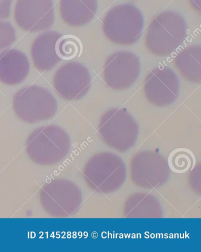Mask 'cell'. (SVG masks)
Returning a JSON list of instances; mask_svg holds the SVG:
<instances>
[{
    "mask_svg": "<svg viewBox=\"0 0 201 252\" xmlns=\"http://www.w3.org/2000/svg\"><path fill=\"white\" fill-rule=\"evenodd\" d=\"M30 62L21 51L7 49L0 53V82L16 85L23 82L30 71Z\"/></svg>",
    "mask_w": 201,
    "mask_h": 252,
    "instance_id": "cell-10",
    "label": "cell"
},
{
    "mask_svg": "<svg viewBox=\"0 0 201 252\" xmlns=\"http://www.w3.org/2000/svg\"><path fill=\"white\" fill-rule=\"evenodd\" d=\"M184 23L179 26L162 25L154 23L149 26L147 32L146 43L151 53L158 56H166L173 52L185 38Z\"/></svg>",
    "mask_w": 201,
    "mask_h": 252,
    "instance_id": "cell-7",
    "label": "cell"
},
{
    "mask_svg": "<svg viewBox=\"0 0 201 252\" xmlns=\"http://www.w3.org/2000/svg\"><path fill=\"white\" fill-rule=\"evenodd\" d=\"M16 39V31L11 24L0 21V51L10 46Z\"/></svg>",
    "mask_w": 201,
    "mask_h": 252,
    "instance_id": "cell-14",
    "label": "cell"
},
{
    "mask_svg": "<svg viewBox=\"0 0 201 252\" xmlns=\"http://www.w3.org/2000/svg\"><path fill=\"white\" fill-rule=\"evenodd\" d=\"M176 70L181 76L189 82L200 83L201 48L191 46L186 48L177 56L174 61Z\"/></svg>",
    "mask_w": 201,
    "mask_h": 252,
    "instance_id": "cell-11",
    "label": "cell"
},
{
    "mask_svg": "<svg viewBox=\"0 0 201 252\" xmlns=\"http://www.w3.org/2000/svg\"><path fill=\"white\" fill-rule=\"evenodd\" d=\"M13 109L23 121L34 123L52 118L58 111V104L47 89L29 86L20 89L14 95Z\"/></svg>",
    "mask_w": 201,
    "mask_h": 252,
    "instance_id": "cell-1",
    "label": "cell"
},
{
    "mask_svg": "<svg viewBox=\"0 0 201 252\" xmlns=\"http://www.w3.org/2000/svg\"><path fill=\"white\" fill-rule=\"evenodd\" d=\"M140 72L139 60L130 53L119 52L111 56L105 63L103 79L110 88L123 91L136 82Z\"/></svg>",
    "mask_w": 201,
    "mask_h": 252,
    "instance_id": "cell-5",
    "label": "cell"
},
{
    "mask_svg": "<svg viewBox=\"0 0 201 252\" xmlns=\"http://www.w3.org/2000/svg\"><path fill=\"white\" fill-rule=\"evenodd\" d=\"M62 35L56 32H46L34 39L31 48V56L37 70L49 71L61 62L57 53L56 44Z\"/></svg>",
    "mask_w": 201,
    "mask_h": 252,
    "instance_id": "cell-9",
    "label": "cell"
},
{
    "mask_svg": "<svg viewBox=\"0 0 201 252\" xmlns=\"http://www.w3.org/2000/svg\"><path fill=\"white\" fill-rule=\"evenodd\" d=\"M13 0H0V19H7L10 16Z\"/></svg>",
    "mask_w": 201,
    "mask_h": 252,
    "instance_id": "cell-15",
    "label": "cell"
},
{
    "mask_svg": "<svg viewBox=\"0 0 201 252\" xmlns=\"http://www.w3.org/2000/svg\"><path fill=\"white\" fill-rule=\"evenodd\" d=\"M82 50V43L73 35H62L57 42V53L61 61H70L74 59L80 55Z\"/></svg>",
    "mask_w": 201,
    "mask_h": 252,
    "instance_id": "cell-13",
    "label": "cell"
},
{
    "mask_svg": "<svg viewBox=\"0 0 201 252\" xmlns=\"http://www.w3.org/2000/svg\"><path fill=\"white\" fill-rule=\"evenodd\" d=\"M14 20L26 32H38L49 29L55 22L53 0H17Z\"/></svg>",
    "mask_w": 201,
    "mask_h": 252,
    "instance_id": "cell-2",
    "label": "cell"
},
{
    "mask_svg": "<svg viewBox=\"0 0 201 252\" xmlns=\"http://www.w3.org/2000/svg\"><path fill=\"white\" fill-rule=\"evenodd\" d=\"M179 80L170 68L160 67L147 76L143 85L145 97L152 105L166 107L173 103L179 94Z\"/></svg>",
    "mask_w": 201,
    "mask_h": 252,
    "instance_id": "cell-4",
    "label": "cell"
},
{
    "mask_svg": "<svg viewBox=\"0 0 201 252\" xmlns=\"http://www.w3.org/2000/svg\"><path fill=\"white\" fill-rule=\"evenodd\" d=\"M89 0H61L60 11L62 19L67 25L79 27L91 20Z\"/></svg>",
    "mask_w": 201,
    "mask_h": 252,
    "instance_id": "cell-12",
    "label": "cell"
},
{
    "mask_svg": "<svg viewBox=\"0 0 201 252\" xmlns=\"http://www.w3.org/2000/svg\"><path fill=\"white\" fill-rule=\"evenodd\" d=\"M53 85L57 94L65 100H79L89 91L91 85V75L88 69L80 63H67L56 71Z\"/></svg>",
    "mask_w": 201,
    "mask_h": 252,
    "instance_id": "cell-3",
    "label": "cell"
},
{
    "mask_svg": "<svg viewBox=\"0 0 201 252\" xmlns=\"http://www.w3.org/2000/svg\"><path fill=\"white\" fill-rule=\"evenodd\" d=\"M68 139L67 134L56 126L38 129L30 137L28 151L33 156L56 157L67 152Z\"/></svg>",
    "mask_w": 201,
    "mask_h": 252,
    "instance_id": "cell-8",
    "label": "cell"
},
{
    "mask_svg": "<svg viewBox=\"0 0 201 252\" xmlns=\"http://www.w3.org/2000/svg\"><path fill=\"white\" fill-rule=\"evenodd\" d=\"M136 131V124L127 110L111 109L101 117L100 133L106 142L118 139L117 142L120 140V143H124L126 147L131 146Z\"/></svg>",
    "mask_w": 201,
    "mask_h": 252,
    "instance_id": "cell-6",
    "label": "cell"
}]
</instances>
